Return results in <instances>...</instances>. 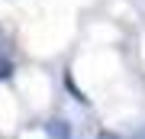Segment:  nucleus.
Wrapping results in <instances>:
<instances>
[{"mask_svg": "<svg viewBox=\"0 0 145 139\" xmlns=\"http://www.w3.org/2000/svg\"><path fill=\"white\" fill-rule=\"evenodd\" d=\"M45 129H48V136H52V139H68V136H71V129L65 126V120H52Z\"/></svg>", "mask_w": 145, "mask_h": 139, "instance_id": "f257e3e1", "label": "nucleus"}, {"mask_svg": "<svg viewBox=\"0 0 145 139\" xmlns=\"http://www.w3.org/2000/svg\"><path fill=\"white\" fill-rule=\"evenodd\" d=\"M7 78H13V62L7 55H0V81H7Z\"/></svg>", "mask_w": 145, "mask_h": 139, "instance_id": "f03ea898", "label": "nucleus"}, {"mask_svg": "<svg viewBox=\"0 0 145 139\" xmlns=\"http://www.w3.org/2000/svg\"><path fill=\"white\" fill-rule=\"evenodd\" d=\"M0 55H7V32H3V26H0Z\"/></svg>", "mask_w": 145, "mask_h": 139, "instance_id": "7ed1b4c3", "label": "nucleus"}, {"mask_svg": "<svg viewBox=\"0 0 145 139\" xmlns=\"http://www.w3.org/2000/svg\"><path fill=\"white\" fill-rule=\"evenodd\" d=\"M135 139H145V129H139V133H135Z\"/></svg>", "mask_w": 145, "mask_h": 139, "instance_id": "20e7f679", "label": "nucleus"}]
</instances>
